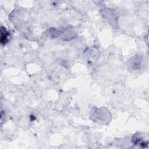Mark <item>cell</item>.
I'll return each mask as SVG.
<instances>
[{
    "label": "cell",
    "mask_w": 149,
    "mask_h": 149,
    "mask_svg": "<svg viewBox=\"0 0 149 149\" xmlns=\"http://www.w3.org/2000/svg\"><path fill=\"white\" fill-rule=\"evenodd\" d=\"M1 42L2 44H5L8 40V36L9 33L8 31H6L5 27H2L1 29Z\"/></svg>",
    "instance_id": "1"
}]
</instances>
